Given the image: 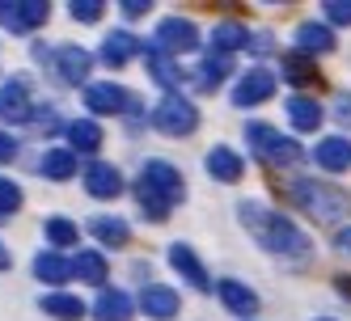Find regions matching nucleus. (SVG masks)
I'll list each match as a JSON object with an SVG mask.
<instances>
[{
    "label": "nucleus",
    "instance_id": "nucleus-1",
    "mask_svg": "<svg viewBox=\"0 0 351 321\" xmlns=\"http://www.w3.org/2000/svg\"><path fill=\"white\" fill-rule=\"evenodd\" d=\"M237 220H241V229L254 237L267 254H280V258H305L309 254V237L300 233L284 211H271L258 199L237 203Z\"/></svg>",
    "mask_w": 351,
    "mask_h": 321
},
{
    "label": "nucleus",
    "instance_id": "nucleus-2",
    "mask_svg": "<svg viewBox=\"0 0 351 321\" xmlns=\"http://www.w3.org/2000/svg\"><path fill=\"white\" fill-rule=\"evenodd\" d=\"M292 199H296V207H305L317 224H335V220L351 216V194L330 186V182H317V178H296Z\"/></svg>",
    "mask_w": 351,
    "mask_h": 321
},
{
    "label": "nucleus",
    "instance_id": "nucleus-3",
    "mask_svg": "<svg viewBox=\"0 0 351 321\" xmlns=\"http://www.w3.org/2000/svg\"><path fill=\"white\" fill-rule=\"evenodd\" d=\"M245 140H250V148H254V153L271 165V169H284V165H296L300 157V144L296 140H288L284 131H275L271 123H250L245 127Z\"/></svg>",
    "mask_w": 351,
    "mask_h": 321
},
{
    "label": "nucleus",
    "instance_id": "nucleus-4",
    "mask_svg": "<svg viewBox=\"0 0 351 321\" xmlns=\"http://www.w3.org/2000/svg\"><path fill=\"white\" fill-rule=\"evenodd\" d=\"M136 186H144V190L153 194V199H161L165 207H178V203L186 199V182H182V174H178V165H169V161H161V157L144 161Z\"/></svg>",
    "mask_w": 351,
    "mask_h": 321
},
{
    "label": "nucleus",
    "instance_id": "nucleus-5",
    "mask_svg": "<svg viewBox=\"0 0 351 321\" xmlns=\"http://www.w3.org/2000/svg\"><path fill=\"white\" fill-rule=\"evenodd\" d=\"M148 123H153L157 131H165V136H191L199 127V110L186 102V97L165 93L161 102L153 106V114H148Z\"/></svg>",
    "mask_w": 351,
    "mask_h": 321
},
{
    "label": "nucleus",
    "instance_id": "nucleus-6",
    "mask_svg": "<svg viewBox=\"0 0 351 321\" xmlns=\"http://www.w3.org/2000/svg\"><path fill=\"white\" fill-rule=\"evenodd\" d=\"M153 38H157L153 47L161 55H191L199 47V30H195V21H186V17H161Z\"/></svg>",
    "mask_w": 351,
    "mask_h": 321
},
{
    "label": "nucleus",
    "instance_id": "nucleus-7",
    "mask_svg": "<svg viewBox=\"0 0 351 321\" xmlns=\"http://www.w3.org/2000/svg\"><path fill=\"white\" fill-rule=\"evenodd\" d=\"M271 93H275V72L258 64V68H250V72H241V81L233 85V106L250 110V106H258V102H267Z\"/></svg>",
    "mask_w": 351,
    "mask_h": 321
},
{
    "label": "nucleus",
    "instance_id": "nucleus-8",
    "mask_svg": "<svg viewBox=\"0 0 351 321\" xmlns=\"http://www.w3.org/2000/svg\"><path fill=\"white\" fill-rule=\"evenodd\" d=\"M85 106L93 114H128L136 106V97L123 89V85H114V81H97V85L85 89Z\"/></svg>",
    "mask_w": 351,
    "mask_h": 321
},
{
    "label": "nucleus",
    "instance_id": "nucleus-9",
    "mask_svg": "<svg viewBox=\"0 0 351 321\" xmlns=\"http://www.w3.org/2000/svg\"><path fill=\"white\" fill-rule=\"evenodd\" d=\"M47 17H51V5H43V0H21V5H5V9H0V21H5L13 34L38 30Z\"/></svg>",
    "mask_w": 351,
    "mask_h": 321
},
{
    "label": "nucleus",
    "instance_id": "nucleus-10",
    "mask_svg": "<svg viewBox=\"0 0 351 321\" xmlns=\"http://www.w3.org/2000/svg\"><path fill=\"white\" fill-rule=\"evenodd\" d=\"M335 51V30L326 26V21H300L296 26V55H330Z\"/></svg>",
    "mask_w": 351,
    "mask_h": 321
},
{
    "label": "nucleus",
    "instance_id": "nucleus-11",
    "mask_svg": "<svg viewBox=\"0 0 351 321\" xmlns=\"http://www.w3.org/2000/svg\"><path fill=\"white\" fill-rule=\"evenodd\" d=\"M51 60H56V72H60V81H64V85H85V81H89L93 55L85 51V47H60Z\"/></svg>",
    "mask_w": 351,
    "mask_h": 321
},
{
    "label": "nucleus",
    "instance_id": "nucleus-12",
    "mask_svg": "<svg viewBox=\"0 0 351 321\" xmlns=\"http://www.w3.org/2000/svg\"><path fill=\"white\" fill-rule=\"evenodd\" d=\"M169 266L173 270H182V279L191 283V287H199V292H212V279H208V266L195 258V250L191 245H182V241H173L169 245Z\"/></svg>",
    "mask_w": 351,
    "mask_h": 321
},
{
    "label": "nucleus",
    "instance_id": "nucleus-13",
    "mask_svg": "<svg viewBox=\"0 0 351 321\" xmlns=\"http://www.w3.org/2000/svg\"><path fill=\"white\" fill-rule=\"evenodd\" d=\"M89 309H93L97 321H132L136 317V300H132L128 292H119V287H102Z\"/></svg>",
    "mask_w": 351,
    "mask_h": 321
},
{
    "label": "nucleus",
    "instance_id": "nucleus-14",
    "mask_svg": "<svg viewBox=\"0 0 351 321\" xmlns=\"http://www.w3.org/2000/svg\"><path fill=\"white\" fill-rule=\"evenodd\" d=\"M85 190L93 194V199H119L123 194V174L114 165H106V161H93L85 169Z\"/></svg>",
    "mask_w": 351,
    "mask_h": 321
},
{
    "label": "nucleus",
    "instance_id": "nucleus-15",
    "mask_svg": "<svg viewBox=\"0 0 351 321\" xmlns=\"http://www.w3.org/2000/svg\"><path fill=\"white\" fill-rule=\"evenodd\" d=\"M140 313H148L153 321H169L178 313V292L165 287V283H144L140 292Z\"/></svg>",
    "mask_w": 351,
    "mask_h": 321
},
{
    "label": "nucleus",
    "instance_id": "nucleus-16",
    "mask_svg": "<svg viewBox=\"0 0 351 321\" xmlns=\"http://www.w3.org/2000/svg\"><path fill=\"white\" fill-rule=\"evenodd\" d=\"M313 161L326 169V174H343V169H351V140L347 136H326V140H317Z\"/></svg>",
    "mask_w": 351,
    "mask_h": 321
},
{
    "label": "nucleus",
    "instance_id": "nucleus-17",
    "mask_svg": "<svg viewBox=\"0 0 351 321\" xmlns=\"http://www.w3.org/2000/svg\"><path fill=\"white\" fill-rule=\"evenodd\" d=\"M0 114H5V118H17V123L34 118V106H30V89H26V81H5V85H0Z\"/></svg>",
    "mask_w": 351,
    "mask_h": 321
},
{
    "label": "nucleus",
    "instance_id": "nucleus-18",
    "mask_svg": "<svg viewBox=\"0 0 351 321\" xmlns=\"http://www.w3.org/2000/svg\"><path fill=\"white\" fill-rule=\"evenodd\" d=\"M89 237L102 241L106 250H123V245L132 241V229H128V220H119V216H93L89 220Z\"/></svg>",
    "mask_w": 351,
    "mask_h": 321
},
{
    "label": "nucleus",
    "instance_id": "nucleus-19",
    "mask_svg": "<svg viewBox=\"0 0 351 321\" xmlns=\"http://www.w3.org/2000/svg\"><path fill=\"white\" fill-rule=\"evenodd\" d=\"M204 165H208V174L220 178V182H241V174H245V161L233 153V148H224V144L212 148V153L204 157Z\"/></svg>",
    "mask_w": 351,
    "mask_h": 321
},
{
    "label": "nucleus",
    "instance_id": "nucleus-20",
    "mask_svg": "<svg viewBox=\"0 0 351 321\" xmlns=\"http://www.w3.org/2000/svg\"><path fill=\"white\" fill-rule=\"evenodd\" d=\"M216 296H220V305L229 309V313H237V317H250L258 309V296L250 292L245 283H237V279H220L216 283Z\"/></svg>",
    "mask_w": 351,
    "mask_h": 321
},
{
    "label": "nucleus",
    "instance_id": "nucleus-21",
    "mask_svg": "<svg viewBox=\"0 0 351 321\" xmlns=\"http://www.w3.org/2000/svg\"><path fill=\"white\" fill-rule=\"evenodd\" d=\"M34 279H38V283L60 287V283H68V279H72V262H68L64 254H56V250H43V254L34 258Z\"/></svg>",
    "mask_w": 351,
    "mask_h": 321
},
{
    "label": "nucleus",
    "instance_id": "nucleus-22",
    "mask_svg": "<svg viewBox=\"0 0 351 321\" xmlns=\"http://www.w3.org/2000/svg\"><path fill=\"white\" fill-rule=\"evenodd\" d=\"M38 309L47 317H56V321H81L89 313V305H81L77 296H68V292H47L43 300H38Z\"/></svg>",
    "mask_w": 351,
    "mask_h": 321
},
{
    "label": "nucleus",
    "instance_id": "nucleus-23",
    "mask_svg": "<svg viewBox=\"0 0 351 321\" xmlns=\"http://www.w3.org/2000/svg\"><path fill=\"white\" fill-rule=\"evenodd\" d=\"M136 51H140V38H136L132 30H114V34L102 38V60H106L110 68H123Z\"/></svg>",
    "mask_w": 351,
    "mask_h": 321
},
{
    "label": "nucleus",
    "instance_id": "nucleus-24",
    "mask_svg": "<svg viewBox=\"0 0 351 321\" xmlns=\"http://www.w3.org/2000/svg\"><path fill=\"white\" fill-rule=\"evenodd\" d=\"M102 148V127H97L93 118H77V123H68V153L77 157V153H97Z\"/></svg>",
    "mask_w": 351,
    "mask_h": 321
},
{
    "label": "nucleus",
    "instance_id": "nucleus-25",
    "mask_svg": "<svg viewBox=\"0 0 351 321\" xmlns=\"http://www.w3.org/2000/svg\"><path fill=\"white\" fill-rule=\"evenodd\" d=\"M288 118H292V127H296V131H317V123H322V106L313 102V97L296 93V97H288Z\"/></svg>",
    "mask_w": 351,
    "mask_h": 321
},
{
    "label": "nucleus",
    "instance_id": "nucleus-26",
    "mask_svg": "<svg viewBox=\"0 0 351 321\" xmlns=\"http://www.w3.org/2000/svg\"><path fill=\"white\" fill-rule=\"evenodd\" d=\"M38 169H43L51 182H68L72 174H77V157H72L68 148H47L43 161H38Z\"/></svg>",
    "mask_w": 351,
    "mask_h": 321
},
{
    "label": "nucleus",
    "instance_id": "nucleus-27",
    "mask_svg": "<svg viewBox=\"0 0 351 321\" xmlns=\"http://www.w3.org/2000/svg\"><path fill=\"white\" fill-rule=\"evenodd\" d=\"M106 258L93 254V250H81L77 258H72V279H85V283H106Z\"/></svg>",
    "mask_w": 351,
    "mask_h": 321
},
{
    "label": "nucleus",
    "instance_id": "nucleus-28",
    "mask_svg": "<svg viewBox=\"0 0 351 321\" xmlns=\"http://www.w3.org/2000/svg\"><path fill=\"white\" fill-rule=\"evenodd\" d=\"M43 237L51 241V250L60 254V250H68V245H77V241H81V229L72 224V220H64V216H51V220L43 224Z\"/></svg>",
    "mask_w": 351,
    "mask_h": 321
},
{
    "label": "nucleus",
    "instance_id": "nucleus-29",
    "mask_svg": "<svg viewBox=\"0 0 351 321\" xmlns=\"http://www.w3.org/2000/svg\"><path fill=\"white\" fill-rule=\"evenodd\" d=\"M245 26L241 21H220L216 26V34H212V51L216 55H229V51H237V47H245Z\"/></svg>",
    "mask_w": 351,
    "mask_h": 321
},
{
    "label": "nucleus",
    "instance_id": "nucleus-30",
    "mask_svg": "<svg viewBox=\"0 0 351 321\" xmlns=\"http://www.w3.org/2000/svg\"><path fill=\"white\" fill-rule=\"evenodd\" d=\"M317 60H309V55H284V81H292V85H313L317 81Z\"/></svg>",
    "mask_w": 351,
    "mask_h": 321
},
{
    "label": "nucleus",
    "instance_id": "nucleus-31",
    "mask_svg": "<svg viewBox=\"0 0 351 321\" xmlns=\"http://www.w3.org/2000/svg\"><path fill=\"white\" fill-rule=\"evenodd\" d=\"M199 72H204V77H199V81H204V89H216L224 77H229V55H208L204 64H199Z\"/></svg>",
    "mask_w": 351,
    "mask_h": 321
},
{
    "label": "nucleus",
    "instance_id": "nucleus-32",
    "mask_svg": "<svg viewBox=\"0 0 351 321\" xmlns=\"http://www.w3.org/2000/svg\"><path fill=\"white\" fill-rule=\"evenodd\" d=\"M144 60H148V68H153V77L165 85V89H173V85H178V72H173V64L157 51V47H148V51H144Z\"/></svg>",
    "mask_w": 351,
    "mask_h": 321
},
{
    "label": "nucleus",
    "instance_id": "nucleus-33",
    "mask_svg": "<svg viewBox=\"0 0 351 321\" xmlns=\"http://www.w3.org/2000/svg\"><path fill=\"white\" fill-rule=\"evenodd\" d=\"M21 203H26V194H21V186L13 178H0V216H17Z\"/></svg>",
    "mask_w": 351,
    "mask_h": 321
},
{
    "label": "nucleus",
    "instance_id": "nucleus-34",
    "mask_svg": "<svg viewBox=\"0 0 351 321\" xmlns=\"http://www.w3.org/2000/svg\"><path fill=\"white\" fill-rule=\"evenodd\" d=\"M136 199H140V211H144V220H153V224H161V220H169V207L161 203V199H153L144 186H136Z\"/></svg>",
    "mask_w": 351,
    "mask_h": 321
},
{
    "label": "nucleus",
    "instance_id": "nucleus-35",
    "mask_svg": "<svg viewBox=\"0 0 351 321\" xmlns=\"http://www.w3.org/2000/svg\"><path fill=\"white\" fill-rule=\"evenodd\" d=\"M326 26H351V0H326Z\"/></svg>",
    "mask_w": 351,
    "mask_h": 321
},
{
    "label": "nucleus",
    "instance_id": "nucleus-36",
    "mask_svg": "<svg viewBox=\"0 0 351 321\" xmlns=\"http://www.w3.org/2000/svg\"><path fill=\"white\" fill-rule=\"evenodd\" d=\"M72 17L85 21V26H93V21L102 17V0H72Z\"/></svg>",
    "mask_w": 351,
    "mask_h": 321
},
{
    "label": "nucleus",
    "instance_id": "nucleus-37",
    "mask_svg": "<svg viewBox=\"0 0 351 321\" xmlns=\"http://www.w3.org/2000/svg\"><path fill=\"white\" fill-rule=\"evenodd\" d=\"M17 153H21V144H17L13 136H5V131H0V165H9Z\"/></svg>",
    "mask_w": 351,
    "mask_h": 321
},
{
    "label": "nucleus",
    "instance_id": "nucleus-38",
    "mask_svg": "<svg viewBox=\"0 0 351 321\" xmlns=\"http://www.w3.org/2000/svg\"><path fill=\"white\" fill-rule=\"evenodd\" d=\"M123 13H128V17H144L148 13V0H123Z\"/></svg>",
    "mask_w": 351,
    "mask_h": 321
},
{
    "label": "nucleus",
    "instance_id": "nucleus-39",
    "mask_svg": "<svg viewBox=\"0 0 351 321\" xmlns=\"http://www.w3.org/2000/svg\"><path fill=\"white\" fill-rule=\"evenodd\" d=\"M339 250H343V254H351V229H343V233H339Z\"/></svg>",
    "mask_w": 351,
    "mask_h": 321
},
{
    "label": "nucleus",
    "instance_id": "nucleus-40",
    "mask_svg": "<svg viewBox=\"0 0 351 321\" xmlns=\"http://www.w3.org/2000/svg\"><path fill=\"white\" fill-rule=\"evenodd\" d=\"M9 266H13V254L5 250V245H0V270H9Z\"/></svg>",
    "mask_w": 351,
    "mask_h": 321
},
{
    "label": "nucleus",
    "instance_id": "nucleus-41",
    "mask_svg": "<svg viewBox=\"0 0 351 321\" xmlns=\"http://www.w3.org/2000/svg\"><path fill=\"white\" fill-rule=\"evenodd\" d=\"M317 321H330V317H317Z\"/></svg>",
    "mask_w": 351,
    "mask_h": 321
}]
</instances>
